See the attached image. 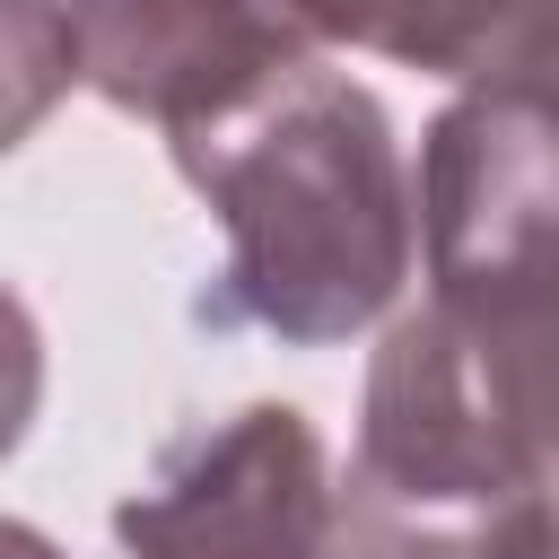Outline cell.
Masks as SVG:
<instances>
[{
	"label": "cell",
	"instance_id": "obj_7",
	"mask_svg": "<svg viewBox=\"0 0 559 559\" xmlns=\"http://www.w3.org/2000/svg\"><path fill=\"white\" fill-rule=\"evenodd\" d=\"M498 96H542V105H559V0H542V17H533V35H524V61H515V87H498Z\"/></svg>",
	"mask_w": 559,
	"mask_h": 559
},
{
	"label": "cell",
	"instance_id": "obj_6",
	"mask_svg": "<svg viewBox=\"0 0 559 559\" xmlns=\"http://www.w3.org/2000/svg\"><path fill=\"white\" fill-rule=\"evenodd\" d=\"M524 507H489V515L480 507H419V498L376 489L367 472H341L323 559H507Z\"/></svg>",
	"mask_w": 559,
	"mask_h": 559
},
{
	"label": "cell",
	"instance_id": "obj_8",
	"mask_svg": "<svg viewBox=\"0 0 559 559\" xmlns=\"http://www.w3.org/2000/svg\"><path fill=\"white\" fill-rule=\"evenodd\" d=\"M507 559H559V489H542L524 515H515V550Z\"/></svg>",
	"mask_w": 559,
	"mask_h": 559
},
{
	"label": "cell",
	"instance_id": "obj_2",
	"mask_svg": "<svg viewBox=\"0 0 559 559\" xmlns=\"http://www.w3.org/2000/svg\"><path fill=\"white\" fill-rule=\"evenodd\" d=\"M349 472L480 515L559 489V262L402 306L367 358Z\"/></svg>",
	"mask_w": 559,
	"mask_h": 559
},
{
	"label": "cell",
	"instance_id": "obj_4",
	"mask_svg": "<svg viewBox=\"0 0 559 559\" xmlns=\"http://www.w3.org/2000/svg\"><path fill=\"white\" fill-rule=\"evenodd\" d=\"M428 288H472L559 262V105L463 87L419 131Z\"/></svg>",
	"mask_w": 559,
	"mask_h": 559
},
{
	"label": "cell",
	"instance_id": "obj_3",
	"mask_svg": "<svg viewBox=\"0 0 559 559\" xmlns=\"http://www.w3.org/2000/svg\"><path fill=\"white\" fill-rule=\"evenodd\" d=\"M332 454L297 402H245L183 437L122 507L114 542L131 559H323Z\"/></svg>",
	"mask_w": 559,
	"mask_h": 559
},
{
	"label": "cell",
	"instance_id": "obj_9",
	"mask_svg": "<svg viewBox=\"0 0 559 559\" xmlns=\"http://www.w3.org/2000/svg\"><path fill=\"white\" fill-rule=\"evenodd\" d=\"M0 550H9V559H52V542H44L35 524H9V533H0Z\"/></svg>",
	"mask_w": 559,
	"mask_h": 559
},
{
	"label": "cell",
	"instance_id": "obj_1",
	"mask_svg": "<svg viewBox=\"0 0 559 559\" xmlns=\"http://www.w3.org/2000/svg\"><path fill=\"white\" fill-rule=\"evenodd\" d=\"M166 148L227 227V288L262 332L332 349L402 306L419 183L402 166L393 114L349 70L297 61Z\"/></svg>",
	"mask_w": 559,
	"mask_h": 559
},
{
	"label": "cell",
	"instance_id": "obj_5",
	"mask_svg": "<svg viewBox=\"0 0 559 559\" xmlns=\"http://www.w3.org/2000/svg\"><path fill=\"white\" fill-rule=\"evenodd\" d=\"M306 52L262 0H70V70L166 140L236 114Z\"/></svg>",
	"mask_w": 559,
	"mask_h": 559
}]
</instances>
